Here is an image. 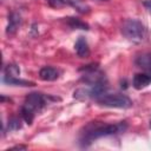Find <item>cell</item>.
Segmentation results:
<instances>
[{"label":"cell","mask_w":151,"mask_h":151,"mask_svg":"<svg viewBox=\"0 0 151 151\" xmlns=\"http://www.w3.org/2000/svg\"><path fill=\"white\" fill-rule=\"evenodd\" d=\"M126 129L127 124L125 122H119L117 124H99L97 122H91L81 133L80 144L83 146H87L98 138L123 133L126 131Z\"/></svg>","instance_id":"1"},{"label":"cell","mask_w":151,"mask_h":151,"mask_svg":"<svg viewBox=\"0 0 151 151\" xmlns=\"http://www.w3.org/2000/svg\"><path fill=\"white\" fill-rule=\"evenodd\" d=\"M48 99H51V96H45L39 92H32L26 97L21 107V116L28 125L32 124L35 112L40 111L48 103Z\"/></svg>","instance_id":"2"},{"label":"cell","mask_w":151,"mask_h":151,"mask_svg":"<svg viewBox=\"0 0 151 151\" xmlns=\"http://www.w3.org/2000/svg\"><path fill=\"white\" fill-rule=\"evenodd\" d=\"M122 33L127 40L132 42H140L146 35V28L139 20L126 19L122 25Z\"/></svg>","instance_id":"3"},{"label":"cell","mask_w":151,"mask_h":151,"mask_svg":"<svg viewBox=\"0 0 151 151\" xmlns=\"http://www.w3.org/2000/svg\"><path fill=\"white\" fill-rule=\"evenodd\" d=\"M97 103L101 106L105 107H114V109H129L132 106V100L125 96V94H110V93H104L100 96L98 99H96Z\"/></svg>","instance_id":"4"},{"label":"cell","mask_w":151,"mask_h":151,"mask_svg":"<svg viewBox=\"0 0 151 151\" xmlns=\"http://www.w3.org/2000/svg\"><path fill=\"white\" fill-rule=\"evenodd\" d=\"M150 84H151V74L149 73H137L132 80V85L136 90L145 88Z\"/></svg>","instance_id":"5"},{"label":"cell","mask_w":151,"mask_h":151,"mask_svg":"<svg viewBox=\"0 0 151 151\" xmlns=\"http://www.w3.org/2000/svg\"><path fill=\"white\" fill-rule=\"evenodd\" d=\"M134 63L139 68H142L146 73L151 74V53H143V54L138 55L136 58Z\"/></svg>","instance_id":"6"},{"label":"cell","mask_w":151,"mask_h":151,"mask_svg":"<svg viewBox=\"0 0 151 151\" xmlns=\"http://www.w3.org/2000/svg\"><path fill=\"white\" fill-rule=\"evenodd\" d=\"M20 24H21L20 14L15 13V12H12L9 14V17H8V25H7V29H6L7 34H14L18 31Z\"/></svg>","instance_id":"7"},{"label":"cell","mask_w":151,"mask_h":151,"mask_svg":"<svg viewBox=\"0 0 151 151\" xmlns=\"http://www.w3.org/2000/svg\"><path fill=\"white\" fill-rule=\"evenodd\" d=\"M39 77L41 80L45 81H53L55 79H58L59 77V72L57 68L51 67V66H45L39 71Z\"/></svg>","instance_id":"8"},{"label":"cell","mask_w":151,"mask_h":151,"mask_svg":"<svg viewBox=\"0 0 151 151\" xmlns=\"http://www.w3.org/2000/svg\"><path fill=\"white\" fill-rule=\"evenodd\" d=\"M74 50L77 52V54L80 58H86L90 54V48H88V44L86 41V39L84 37H79L78 40L74 44Z\"/></svg>","instance_id":"9"},{"label":"cell","mask_w":151,"mask_h":151,"mask_svg":"<svg viewBox=\"0 0 151 151\" xmlns=\"http://www.w3.org/2000/svg\"><path fill=\"white\" fill-rule=\"evenodd\" d=\"M4 81L8 85H14V86H35V83L33 81H28V80H24V79H19L17 77H9V76H5L4 77Z\"/></svg>","instance_id":"10"},{"label":"cell","mask_w":151,"mask_h":151,"mask_svg":"<svg viewBox=\"0 0 151 151\" xmlns=\"http://www.w3.org/2000/svg\"><path fill=\"white\" fill-rule=\"evenodd\" d=\"M64 19H65L66 24H67L71 28H73V29H85V31L88 29V25L85 24L84 21H81V20L78 19V18L67 17V18H64Z\"/></svg>","instance_id":"11"},{"label":"cell","mask_w":151,"mask_h":151,"mask_svg":"<svg viewBox=\"0 0 151 151\" xmlns=\"http://www.w3.org/2000/svg\"><path fill=\"white\" fill-rule=\"evenodd\" d=\"M66 2H67V6H71V7L76 8L81 14H85V13L90 12V7L85 2H83L81 0H66Z\"/></svg>","instance_id":"12"},{"label":"cell","mask_w":151,"mask_h":151,"mask_svg":"<svg viewBox=\"0 0 151 151\" xmlns=\"http://www.w3.org/2000/svg\"><path fill=\"white\" fill-rule=\"evenodd\" d=\"M5 73L6 76H9V77H17L20 73V70L17 65H8L5 70Z\"/></svg>","instance_id":"13"},{"label":"cell","mask_w":151,"mask_h":151,"mask_svg":"<svg viewBox=\"0 0 151 151\" xmlns=\"http://www.w3.org/2000/svg\"><path fill=\"white\" fill-rule=\"evenodd\" d=\"M8 129L9 130H19L21 129V123L19 118H11L8 120Z\"/></svg>","instance_id":"14"},{"label":"cell","mask_w":151,"mask_h":151,"mask_svg":"<svg viewBox=\"0 0 151 151\" xmlns=\"http://www.w3.org/2000/svg\"><path fill=\"white\" fill-rule=\"evenodd\" d=\"M47 4L53 8H61L67 6L66 0H47Z\"/></svg>","instance_id":"15"},{"label":"cell","mask_w":151,"mask_h":151,"mask_svg":"<svg viewBox=\"0 0 151 151\" xmlns=\"http://www.w3.org/2000/svg\"><path fill=\"white\" fill-rule=\"evenodd\" d=\"M143 5H144L145 8L151 13V0H144V1H143Z\"/></svg>","instance_id":"16"},{"label":"cell","mask_w":151,"mask_h":151,"mask_svg":"<svg viewBox=\"0 0 151 151\" xmlns=\"http://www.w3.org/2000/svg\"><path fill=\"white\" fill-rule=\"evenodd\" d=\"M26 149H27V146H25V145H17V146L12 147V150H26Z\"/></svg>","instance_id":"17"},{"label":"cell","mask_w":151,"mask_h":151,"mask_svg":"<svg viewBox=\"0 0 151 151\" xmlns=\"http://www.w3.org/2000/svg\"><path fill=\"white\" fill-rule=\"evenodd\" d=\"M98 1H103V2L105 1V2H106V1H110V0H98Z\"/></svg>","instance_id":"18"},{"label":"cell","mask_w":151,"mask_h":151,"mask_svg":"<svg viewBox=\"0 0 151 151\" xmlns=\"http://www.w3.org/2000/svg\"><path fill=\"white\" fill-rule=\"evenodd\" d=\"M150 129H151V119H150Z\"/></svg>","instance_id":"19"}]
</instances>
